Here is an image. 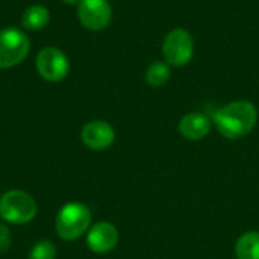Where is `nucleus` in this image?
I'll return each mask as SVG.
<instances>
[{"label": "nucleus", "mask_w": 259, "mask_h": 259, "mask_svg": "<svg viewBox=\"0 0 259 259\" xmlns=\"http://www.w3.org/2000/svg\"><path fill=\"white\" fill-rule=\"evenodd\" d=\"M35 199L21 190H11L0 197V219L11 225H26L36 215Z\"/></svg>", "instance_id": "obj_3"}, {"label": "nucleus", "mask_w": 259, "mask_h": 259, "mask_svg": "<svg viewBox=\"0 0 259 259\" xmlns=\"http://www.w3.org/2000/svg\"><path fill=\"white\" fill-rule=\"evenodd\" d=\"M91 211L80 202H70L64 205L55 220L56 234L65 241L80 238L91 226Z\"/></svg>", "instance_id": "obj_2"}, {"label": "nucleus", "mask_w": 259, "mask_h": 259, "mask_svg": "<svg viewBox=\"0 0 259 259\" xmlns=\"http://www.w3.org/2000/svg\"><path fill=\"white\" fill-rule=\"evenodd\" d=\"M212 121L225 138L241 140L255 129L258 109L249 100H235L215 111Z\"/></svg>", "instance_id": "obj_1"}, {"label": "nucleus", "mask_w": 259, "mask_h": 259, "mask_svg": "<svg viewBox=\"0 0 259 259\" xmlns=\"http://www.w3.org/2000/svg\"><path fill=\"white\" fill-rule=\"evenodd\" d=\"M49 20L50 12L42 5H32L21 15V24L27 30H39L47 26Z\"/></svg>", "instance_id": "obj_11"}, {"label": "nucleus", "mask_w": 259, "mask_h": 259, "mask_svg": "<svg viewBox=\"0 0 259 259\" xmlns=\"http://www.w3.org/2000/svg\"><path fill=\"white\" fill-rule=\"evenodd\" d=\"M171 77V70H170V65L167 62H153L147 67L146 70V82L150 85V87H162L165 85Z\"/></svg>", "instance_id": "obj_13"}, {"label": "nucleus", "mask_w": 259, "mask_h": 259, "mask_svg": "<svg viewBox=\"0 0 259 259\" xmlns=\"http://www.w3.org/2000/svg\"><path fill=\"white\" fill-rule=\"evenodd\" d=\"M80 138L88 149L100 152L112 146L115 140V131L109 123L103 120H94L82 127Z\"/></svg>", "instance_id": "obj_8"}, {"label": "nucleus", "mask_w": 259, "mask_h": 259, "mask_svg": "<svg viewBox=\"0 0 259 259\" xmlns=\"http://www.w3.org/2000/svg\"><path fill=\"white\" fill-rule=\"evenodd\" d=\"M162 55L168 65L184 67L194 55V41L187 29L176 27L170 30L162 42Z\"/></svg>", "instance_id": "obj_5"}, {"label": "nucleus", "mask_w": 259, "mask_h": 259, "mask_svg": "<svg viewBox=\"0 0 259 259\" xmlns=\"http://www.w3.org/2000/svg\"><path fill=\"white\" fill-rule=\"evenodd\" d=\"M30 50V41L17 27L0 30V68H11L26 59Z\"/></svg>", "instance_id": "obj_4"}, {"label": "nucleus", "mask_w": 259, "mask_h": 259, "mask_svg": "<svg viewBox=\"0 0 259 259\" xmlns=\"http://www.w3.org/2000/svg\"><path fill=\"white\" fill-rule=\"evenodd\" d=\"M235 255L238 259H259V232L243 234L235 244Z\"/></svg>", "instance_id": "obj_12"}, {"label": "nucleus", "mask_w": 259, "mask_h": 259, "mask_svg": "<svg viewBox=\"0 0 259 259\" xmlns=\"http://www.w3.org/2000/svg\"><path fill=\"white\" fill-rule=\"evenodd\" d=\"M12 244V235L6 225L0 223V253H5L11 249Z\"/></svg>", "instance_id": "obj_15"}, {"label": "nucleus", "mask_w": 259, "mask_h": 259, "mask_svg": "<svg viewBox=\"0 0 259 259\" xmlns=\"http://www.w3.org/2000/svg\"><path fill=\"white\" fill-rule=\"evenodd\" d=\"M35 65L39 76L47 82H61L70 71V61L58 47H44L39 50Z\"/></svg>", "instance_id": "obj_6"}, {"label": "nucleus", "mask_w": 259, "mask_h": 259, "mask_svg": "<svg viewBox=\"0 0 259 259\" xmlns=\"http://www.w3.org/2000/svg\"><path fill=\"white\" fill-rule=\"evenodd\" d=\"M211 131V120L202 112H190L179 121V132L190 141H199L205 138Z\"/></svg>", "instance_id": "obj_10"}, {"label": "nucleus", "mask_w": 259, "mask_h": 259, "mask_svg": "<svg viewBox=\"0 0 259 259\" xmlns=\"http://www.w3.org/2000/svg\"><path fill=\"white\" fill-rule=\"evenodd\" d=\"M77 18L90 30H102L112 20V6L108 0H80L77 5Z\"/></svg>", "instance_id": "obj_7"}, {"label": "nucleus", "mask_w": 259, "mask_h": 259, "mask_svg": "<svg viewBox=\"0 0 259 259\" xmlns=\"http://www.w3.org/2000/svg\"><path fill=\"white\" fill-rule=\"evenodd\" d=\"M118 243V231L108 222H99L88 229L87 244L91 252L103 255L115 249Z\"/></svg>", "instance_id": "obj_9"}, {"label": "nucleus", "mask_w": 259, "mask_h": 259, "mask_svg": "<svg viewBox=\"0 0 259 259\" xmlns=\"http://www.w3.org/2000/svg\"><path fill=\"white\" fill-rule=\"evenodd\" d=\"M65 5H79V2L80 0H62Z\"/></svg>", "instance_id": "obj_16"}, {"label": "nucleus", "mask_w": 259, "mask_h": 259, "mask_svg": "<svg viewBox=\"0 0 259 259\" xmlns=\"http://www.w3.org/2000/svg\"><path fill=\"white\" fill-rule=\"evenodd\" d=\"M56 247L52 241L42 240L32 246L29 252V259H56Z\"/></svg>", "instance_id": "obj_14"}]
</instances>
